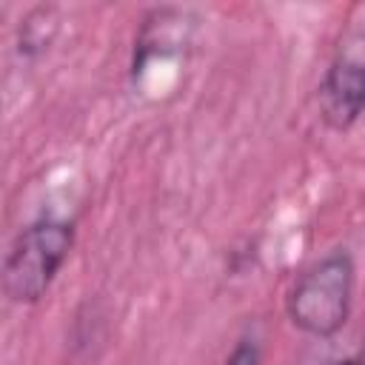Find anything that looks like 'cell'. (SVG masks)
<instances>
[{
	"mask_svg": "<svg viewBox=\"0 0 365 365\" xmlns=\"http://www.w3.org/2000/svg\"><path fill=\"white\" fill-rule=\"evenodd\" d=\"M356 268L345 248H334L314 259L285 297L288 319L308 336L328 339L342 331L354 302Z\"/></svg>",
	"mask_w": 365,
	"mask_h": 365,
	"instance_id": "6da1fadb",
	"label": "cell"
},
{
	"mask_svg": "<svg viewBox=\"0 0 365 365\" xmlns=\"http://www.w3.org/2000/svg\"><path fill=\"white\" fill-rule=\"evenodd\" d=\"M74 245V222L40 217L17 231L3 257V294L14 305H34L57 279Z\"/></svg>",
	"mask_w": 365,
	"mask_h": 365,
	"instance_id": "7a4b0ae2",
	"label": "cell"
},
{
	"mask_svg": "<svg viewBox=\"0 0 365 365\" xmlns=\"http://www.w3.org/2000/svg\"><path fill=\"white\" fill-rule=\"evenodd\" d=\"M317 108L328 128L348 131L365 114V29L345 34L319 80Z\"/></svg>",
	"mask_w": 365,
	"mask_h": 365,
	"instance_id": "3957f363",
	"label": "cell"
},
{
	"mask_svg": "<svg viewBox=\"0 0 365 365\" xmlns=\"http://www.w3.org/2000/svg\"><path fill=\"white\" fill-rule=\"evenodd\" d=\"M222 365H262L259 342H257L254 336H242V339H237V345L231 348V354L225 356Z\"/></svg>",
	"mask_w": 365,
	"mask_h": 365,
	"instance_id": "277c9868",
	"label": "cell"
},
{
	"mask_svg": "<svg viewBox=\"0 0 365 365\" xmlns=\"http://www.w3.org/2000/svg\"><path fill=\"white\" fill-rule=\"evenodd\" d=\"M331 365H362L356 356H345V359H336V362H331Z\"/></svg>",
	"mask_w": 365,
	"mask_h": 365,
	"instance_id": "5b68a950",
	"label": "cell"
}]
</instances>
